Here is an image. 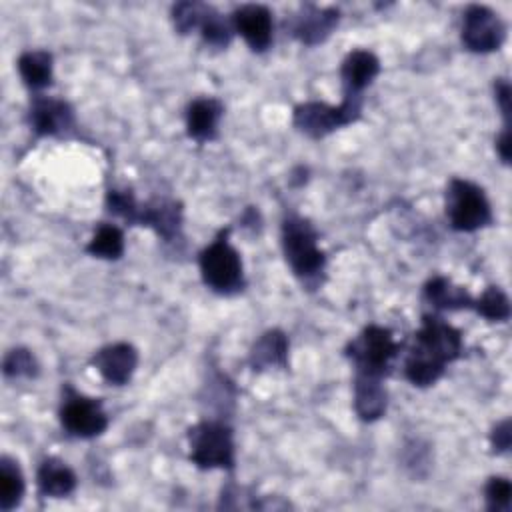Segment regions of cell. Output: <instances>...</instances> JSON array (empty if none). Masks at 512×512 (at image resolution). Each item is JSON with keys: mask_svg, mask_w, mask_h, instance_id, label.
<instances>
[{"mask_svg": "<svg viewBox=\"0 0 512 512\" xmlns=\"http://www.w3.org/2000/svg\"><path fill=\"white\" fill-rule=\"evenodd\" d=\"M380 72V60L370 50H352L340 66L342 100L362 106V92Z\"/></svg>", "mask_w": 512, "mask_h": 512, "instance_id": "11", "label": "cell"}, {"mask_svg": "<svg viewBox=\"0 0 512 512\" xmlns=\"http://www.w3.org/2000/svg\"><path fill=\"white\" fill-rule=\"evenodd\" d=\"M230 228H222L200 252L198 264L204 284L222 296H232L244 288V268L240 254L228 240Z\"/></svg>", "mask_w": 512, "mask_h": 512, "instance_id": "3", "label": "cell"}, {"mask_svg": "<svg viewBox=\"0 0 512 512\" xmlns=\"http://www.w3.org/2000/svg\"><path fill=\"white\" fill-rule=\"evenodd\" d=\"M362 108H356L348 102H340L338 106H328L324 102H304L294 108V126L310 136L324 138L336 128L348 126L358 120Z\"/></svg>", "mask_w": 512, "mask_h": 512, "instance_id": "8", "label": "cell"}, {"mask_svg": "<svg viewBox=\"0 0 512 512\" xmlns=\"http://www.w3.org/2000/svg\"><path fill=\"white\" fill-rule=\"evenodd\" d=\"M86 252L104 258V260H118L124 254V234L118 226L102 222L90 242L86 244Z\"/></svg>", "mask_w": 512, "mask_h": 512, "instance_id": "23", "label": "cell"}, {"mask_svg": "<svg viewBox=\"0 0 512 512\" xmlns=\"http://www.w3.org/2000/svg\"><path fill=\"white\" fill-rule=\"evenodd\" d=\"M338 20V8H318L314 4H306L290 20V32L302 44L314 46L324 42L332 34V30L338 26Z\"/></svg>", "mask_w": 512, "mask_h": 512, "instance_id": "13", "label": "cell"}, {"mask_svg": "<svg viewBox=\"0 0 512 512\" xmlns=\"http://www.w3.org/2000/svg\"><path fill=\"white\" fill-rule=\"evenodd\" d=\"M446 216L454 230L476 232L492 222V208L478 184L454 178L446 188Z\"/></svg>", "mask_w": 512, "mask_h": 512, "instance_id": "6", "label": "cell"}, {"mask_svg": "<svg viewBox=\"0 0 512 512\" xmlns=\"http://www.w3.org/2000/svg\"><path fill=\"white\" fill-rule=\"evenodd\" d=\"M424 298L426 302H430L434 308H440V310H462V308H472L474 304V298L462 286L452 284V280L444 276H436L426 282Z\"/></svg>", "mask_w": 512, "mask_h": 512, "instance_id": "21", "label": "cell"}, {"mask_svg": "<svg viewBox=\"0 0 512 512\" xmlns=\"http://www.w3.org/2000/svg\"><path fill=\"white\" fill-rule=\"evenodd\" d=\"M496 152L504 164L510 162V128L504 126L502 134L496 138Z\"/></svg>", "mask_w": 512, "mask_h": 512, "instance_id": "31", "label": "cell"}, {"mask_svg": "<svg viewBox=\"0 0 512 512\" xmlns=\"http://www.w3.org/2000/svg\"><path fill=\"white\" fill-rule=\"evenodd\" d=\"M134 224L150 226L158 236H162V240L172 242L182 230V206L172 200H154L146 204L138 202Z\"/></svg>", "mask_w": 512, "mask_h": 512, "instance_id": "15", "label": "cell"}, {"mask_svg": "<svg viewBox=\"0 0 512 512\" xmlns=\"http://www.w3.org/2000/svg\"><path fill=\"white\" fill-rule=\"evenodd\" d=\"M36 484L38 492L46 498H64L74 492L76 488V474L72 468L58 460V458H46L38 466L36 472Z\"/></svg>", "mask_w": 512, "mask_h": 512, "instance_id": "17", "label": "cell"}, {"mask_svg": "<svg viewBox=\"0 0 512 512\" xmlns=\"http://www.w3.org/2000/svg\"><path fill=\"white\" fill-rule=\"evenodd\" d=\"M250 364L254 370H264L270 366L286 368L288 364V338L280 330L264 332L250 350Z\"/></svg>", "mask_w": 512, "mask_h": 512, "instance_id": "19", "label": "cell"}, {"mask_svg": "<svg viewBox=\"0 0 512 512\" xmlns=\"http://www.w3.org/2000/svg\"><path fill=\"white\" fill-rule=\"evenodd\" d=\"M462 354V334L438 316H424L414 344L404 362V376L410 384L424 388L440 380L446 364Z\"/></svg>", "mask_w": 512, "mask_h": 512, "instance_id": "1", "label": "cell"}, {"mask_svg": "<svg viewBox=\"0 0 512 512\" xmlns=\"http://www.w3.org/2000/svg\"><path fill=\"white\" fill-rule=\"evenodd\" d=\"M92 364L108 384L122 386L132 378L138 366V352L128 342L108 344L92 356Z\"/></svg>", "mask_w": 512, "mask_h": 512, "instance_id": "14", "label": "cell"}, {"mask_svg": "<svg viewBox=\"0 0 512 512\" xmlns=\"http://www.w3.org/2000/svg\"><path fill=\"white\" fill-rule=\"evenodd\" d=\"M26 482L24 474L16 460L10 456L0 458V510L10 512L14 510L24 496Z\"/></svg>", "mask_w": 512, "mask_h": 512, "instance_id": "22", "label": "cell"}, {"mask_svg": "<svg viewBox=\"0 0 512 512\" xmlns=\"http://www.w3.org/2000/svg\"><path fill=\"white\" fill-rule=\"evenodd\" d=\"M4 376L6 378H34L38 374V362L34 354L26 348H12L4 356Z\"/></svg>", "mask_w": 512, "mask_h": 512, "instance_id": "26", "label": "cell"}, {"mask_svg": "<svg viewBox=\"0 0 512 512\" xmlns=\"http://www.w3.org/2000/svg\"><path fill=\"white\" fill-rule=\"evenodd\" d=\"M52 54L46 50H28L18 58V74L30 90H44L52 84L54 64Z\"/></svg>", "mask_w": 512, "mask_h": 512, "instance_id": "20", "label": "cell"}, {"mask_svg": "<svg viewBox=\"0 0 512 512\" xmlns=\"http://www.w3.org/2000/svg\"><path fill=\"white\" fill-rule=\"evenodd\" d=\"M232 28L254 52L272 44V14L262 4H242L232 12Z\"/></svg>", "mask_w": 512, "mask_h": 512, "instance_id": "12", "label": "cell"}, {"mask_svg": "<svg viewBox=\"0 0 512 512\" xmlns=\"http://www.w3.org/2000/svg\"><path fill=\"white\" fill-rule=\"evenodd\" d=\"M282 252L292 274L304 286H318L326 268V254L318 246V232L302 216L282 222Z\"/></svg>", "mask_w": 512, "mask_h": 512, "instance_id": "2", "label": "cell"}, {"mask_svg": "<svg viewBox=\"0 0 512 512\" xmlns=\"http://www.w3.org/2000/svg\"><path fill=\"white\" fill-rule=\"evenodd\" d=\"M472 308L490 322H504L510 316V300L498 286H488L482 296L474 300Z\"/></svg>", "mask_w": 512, "mask_h": 512, "instance_id": "25", "label": "cell"}, {"mask_svg": "<svg viewBox=\"0 0 512 512\" xmlns=\"http://www.w3.org/2000/svg\"><path fill=\"white\" fill-rule=\"evenodd\" d=\"M486 504L488 510L496 512H508L512 502V484L504 476H492L486 484Z\"/></svg>", "mask_w": 512, "mask_h": 512, "instance_id": "28", "label": "cell"}, {"mask_svg": "<svg viewBox=\"0 0 512 512\" xmlns=\"http://www.w3.org/2000/svg\"><path fill=\"white\" fill-rule=\"evenodd\" d=\"M494 94H496V102L500 106V112L504 116V124L510 128V100H512V90H510V82L506 78H498L494 84Z\"/></svg>", "mask_w": 512, "mask_h": 512, "instance_id": "29", "label": "cell"}, {"mask_svg": "<svg viewBox=\"0 0 512 512\" xmlns=\"http://www.w3.org/2000/svg\"><path fill=\"white\" fill-rule=\"evenodd\" d=\"M400 344L394 340V334L384 328L370 324L356 338H352L346 346V356L354 366L356 376L378 378L382 380L392 360L398 356Z\"/></svg>", "mask_w": 512, "mask_h": 512, "instance_id": "4", "label": "cell"}, {"mask_svg": "<svg viewBox=\"0 0 512 512\" xmlns=\"http://www.w3.org/2000/svg\"><path fill=\"white\" fill-rule=\"evenodd\" d=\"M190 460L202 468H234V434L232 428L224 422L204 420L188 430Z\"/></svg>", "mask_w": 512, "mask_h": 512, "instance_id": "5", "label": "cell"}, {"mask_svg": "<svg viewBox=\"0 0 512 512\" xmlns=\"http://www.w3.org/2000/svg\"><path fill=\"white\" fill-rule=\"evenodd\" d=\"M490 442L494 452H506L512 442V432H510V420H502L500 424L494 426L490 434Z\"/></svg>", "mask_w": 512, "mask_h": 512, "instance_id": "30", "label": "cell"}, {"mask_svg": "<svg viewBox=\"0 0 512 512\" xmlns=\"http://www.w3.org/2000/svg\"><path fill=\"white\" fill-rule=\"evenodd\" d=\"M224 106L216 98H196L186 108V132L196 142H210L218 136V122Z\"/></svg>", "mask_w": 512, "mask_h": 512, "instance_id": "16", "label": "cell"}, {"mask_svg": "<svg viewBox=\"0 0 512 512\" xmlns=\"http://www.w3.org/2000/svg\"><path fill=\"white\" fill-rule=\"evenodd\" d=\"M506 38L500 14L482 4H470L462 18V44L478 54L494 52Z\"/></svg>", "mask_w": 512, "mask_h": 512, "instance_id": "9", "label": "cell"}, {"mask_svg": "<svg viewBox=\"0 0 512 512\" xmlns=\"http://www.w3.org/2000/svg\"><path fill=\"white\" fill-rule=\"evenodd\" d=\"M388 404L382 380L356 376L354 378V410L364 422H374L384 416Z\"/></svg>", "mask_w": 512, "mask_h": 512, "instance_id": "18", "label": "cell"}, {"mask_svg": "<svg viewBox=\"0 0 512 512\" xmlns=\"http://www.w3.org/2000/svg\"><path fill=\"white\" fill-rule=\"evenodd\" d=\"M198 30L202 40L212 48H226L232 42V34H234L232 24L210 4L202 14Z\"/></svg>", "mask_w": 512, "mask_h": 512, "instance_id": "24", "label": "cell"}, {"mask_svg": "<svg viewBox=\"0 0 512 512\" xmlns=\"http://www.w3.org/2000/svg\"><path fill=\"white\" fill-rule=\"evenodd\" d=\"M208 4L204 2H178L172 6V22L180 34H188L198 28Z\"/></svg>", "mask_w": 512, "mask_h": 512, "instance_id": "27", "label": "cell"}, {"mask_svg": "<svg viewBox=\"0 0 512 512\" xmlns=\"http://www.w3.org/2000/svg\"><path fill=\"white\" fill-rule=\"evenodd\" d=\"M28 124L38 136H62L74 128V110L62 98L38 94L30 102Z\"/></svg>", "mask_w": 512, "mask_h": 512, "instance_id": "10", "label": "cell"}, {"mask_svg": "<svg viewBox=\"0 0 512 512\" xmlns=\"http://www.w3.org/2000/svg\"><path fill=\"white\" fill-rule=\"evenodd\" d=\"M58 416L62 428L76 438H94L108 426V416L102 408V402L78 394L70 386L66 388Z\"/></svg>", "mask_w": 512, "mask_h": 512, "instance_id": "7", "label": "cell"}]
</instances>
